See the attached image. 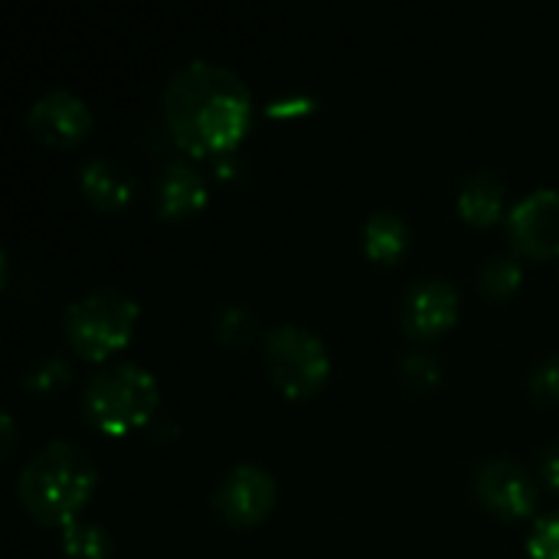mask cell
I'll return each mask as SVG.
<instances>
[{
    "label": "cell",
    "instance_id": "6da1fadb",
    "mask_svg": "<svg viewBox=\"0 0 559 559\" xmlns=\"http://www.w3.org/2000/svg\"><path fill=\"white\" fill-rule=\"evenodd\" d=\"M170 138L197 157H216L239 144L252 118V92L242 75L213 59H190L170 72L160 92Z\"/></svg>",
    "mask_w": 559,
    "mask_h": 559
},
{
    "label": "cell",
    "instance_id": "7a4b0ae2",
    "mask_svg": "<svg viewBox=\"0 0 559 559\" xmlns=\"http://www.w3.org/2000/svg\"><path fill=\"white\" fill-rule=\"evenodd\" d=\"M98 468L92 455L66 439L39 445L16 475L20 508L43 527H66L82 518V508L95 495Z\"/></svg>",
    "mask_w": 559,
    "mask_h": 559
},
{
    "label": "cell",
    "instance_id": "3957f363",
    "mask_svg": "<svg viewBox=\"0 0 559 559\" xmlns=\"http://www.w3.org/2000/svg\"><path fill=\"white\" fill-rule=\"evenodd\" d=\"M160 390L151 370L131 360L98 367L82 390V413L88 426L105 436H128L154 419Z\"/></svg>",
    "mask_w": 559,
    "mask_h": 559
},
{
    "label": "cell",
    "instance_id": "277c9868",
    "mask_svg": "<svg viewBox=\"0 0 559 559\" xmlns=\"http://www.w3.org/2000/svg\"><path fill=\"white\" fill-rule=\"evenodd\" d=\"M138 314H141L138 301L121 288L111 285L92 288L66 305L62 334L82 360L102 364L131 341L138 328Z\"/></svg>",
    "mask_w": 559,
    "mask_h": 559
},
{
    "label": "cell",
    "instance_id": "5b68a950",
    "mask_svg": "<svg viewBox=\"0 0 559 559\" xmlns=\"http://www.w3.org/2000/svg\"><path fill=\"white\" fill-rule=\"evenodd\" d=\"M262 364L269 380L288 400H311L331 377L324 341L301 324H275L262 337Z\"/></svg>",
    "mask_w": 559,
    "mask_h": 559
},
{
    "label": "cell",
    "instance_id": "8992f818",
    "mask_svg": "<svg viewBox=\"0 0 559 559\" xmlns=\"http://www.w3.org/2000/svg\"><path fill=\"white\" fill-rule=\"evenodd\" d=\"M278 501V481L272 478L269 468L255 462H236L229 465L213 491H210V508L216 518L229 527H255L262 524Z\"/></svg>",
    "mask_w": 559,
    "mask_h": 559
},
{
    "label": "cell",
    "instance_id": "52a82bcc",
    "mask_svg": "<svg viewBox=\"0 0 559 559\" xmlns=\"http://www.w3.org/2000/svg\"><path fill=\"white\" fill-rule=\"evenodd\" d=\"M472 485H475V498L501 521H524L537 511L540 501L537 478L508 455L481 462Z\"/></svg>",
    "mask_w": 559,
    "mask_h": 559
},
{
    "label": "cell",
    "instance_id": "ba28073f",
    "mask_svg": "<svg viewBox=\"0 0 559 559\" xmlns=\"http://www.w3.org/2000/svg\"><path fill=\"white\" fill-rule=\"evenodd\" d=\"M462 311V295L449 278L439 275H426L406 285V292L400 295L396 305V318L400 328L413 337V341H436L439 334H445Z\"/></svg>",
    "mask_w": 559,
    "mask_h": 559
},
{
    "label": "cell",
    "instance_id": "9c48e42d",
    "mask_svg": "<svg viewBox=\"0 0 559 559\" xmlns=\"http://www.w3.org/2000/svg\"><path fill=\"white\" fill-rule=\"evenodd\" d=\"M511 246L527 259H559V190L537 187L508 213Z\"/></svg>",
    "mask_w": 559,
    "mask_h": 559
},
{
    "label": "cell",
    "instance_id": "30bf717a",
    "mask_svg": "<svg viewBox=\"0 0 559 559\" xmlns=\"http://www.w3.org/2000/svg\"><path fill=\"white\" fill-rule=\"evenodd\" d=\"M92 124H95V115L88 102L69 88L43 92L26 111L29 134L49 147H75L79 141H85Z\"/></svg>",
    "mask_w": 559,
    "mask_h": 559
},
{
    "label": "cell",
    "instance_id": "8fae6325",
    "mask_svg": "<svg viewBox=\"0 0 559 559\" xmlns=\"http://www.w3.org/2000/svg\"><path fill=\"white\" fill-rule=\"evenodd\" d=\"M210 203V183L197 164L174 157L154 183V206L164 219H190Z\"/></svg>",
    "mask_w": 559,
    "mask_h": 559
},
{
    "label": "cell",
    "instance_id": "7c38bea8",
    "mask_svg": "<svg viewBox=\"0 0 559 559\" xmlns=\"http://www.w3.org/2000/svg\"><path fill=\"white\" fill-rule=\"evenodd\" d=\"M75 180L82 197L105 213L128 206V200L134 197V174L115 157H102V154L85 157L75 170Z\"/></svg>",
    "mask_w": 559,
    "mask_h": 559
},
{
    "label": "cell",
    "instance_id": "4fadbf2b",
    "mask_svg": "<svg viewBox=\"0 0 559 559\" xmlns=\"http://www.w3.org/2000/svg\"><path fill=\"white\" fill-rule=\"evenodd\" d=\"M504 180L495 170H472L459 187V213L472 226H491L504 213Z\"/></svg>",
    "mask_w": 559,
    "mask_h": 559
},
{
    "label": "cell",
    "instance_id": "5bb4252c",
    "mask_svg": "<svg viewBox=\"0 0 559 559\" xmlns=\"http://www.w3.org/2000/svg\"><path fill=\"white\" fill-rule=\"evenodd\" d=\"M413 242V229L406 216L396 210H373L364 223V252L377 265H396Z\"/></svg>",
    "mask_w": 559,
    "mask_h": 559
},
{
    "label": "cell",
    "instance_id": "9a60e30c",
    "mask_svg": "<svg viewBox=\"0 0 559 559\" xmlns=\"http://www.w3.org/2000/svg\"><path fill=\"white\" fill-rule=\"evenodd\" d=\"M62 550L69 559H108L111 557V534L85 518H75L62 527Z\"/></svg>",
    "mask_w": 559,
    "mask_h": 559
},
{
    "label": "cell",
    "instance_id": "2e32d148",
    "mask_svg": "<svg viewBox=\"0 0 559 559\" xmlns=\"http://www.w3.org/2000/svg\"><path fill=\"white\" fill-rule=\"evenodd\" d=\"M524 282V265L518 255H491L478 269V285L488 298H511Z\"/></svg>",
    "mask_w": 559,
    "mask_h": 559
},
{
    "label": "cell",
    "instance_id": "e0dca14e",
    "mask_svg": "<svg viewBox=\"0 0 559 559\" xmlns=\"http://www.w3.org/2000/svg\"><path fill=\"white\" fill-rule=\"evenodd\" d=\"M400 377L403 383L413 390V393H429L439 386L442 380V364L436 354L423 350V347H413L403 360H400Z\"/></svg>",
    "mask_w": 559,
    "mask_h": 559
},
{
    "label": "cell",
    "instance_id": "ac0fdd59",
    "mask_svg": "<svg viewBox=\"0 0 559 559\" xmlns=\"http://www.w3.org/2000/svg\"><path fill=\"white\" fill-rule=\"evenodd\" d=\"M69 377H72L69 360H62L59 354H49L23 373V386L36 396H49V393H59L69 383Z\"/></svg>",
    "mask_w": 559,
    "mask_h": 559
},
{
    "label": "cell",
    "instance_id": "d6986e66",
    "mask_svg": "<svg viewBox=\"0 0 559 559\" xmlns=\"http://www.w3.org/2000/svg\"><path fill=\"white\" fill-rule=\"evenodd\" d=\"M216 337L223 344H249L255 337V318L246 305H223L216 311Z\"/></svg>",
    "mask_w": 559,
    "mask_h": 559
},
{
    "label": "cell",
    "instance_id": "ffe728a7",
    "mask_svg": "<svg viewBox=\"0 0 559 559\" xmlns=\"http://www.w3.org/2000/svg\"><path fill=\"white\" fill-rule=\"evenodd\" d=\"M531 396L540 403V406H557L559 403V354L544 357L534 370H531Z\"/></svg>",
    "mask_w": 559,
    "mask_h": 559
},
{
    "label": "cell",
    "instance_id": "44dd1931",
    "mask_svg": "<svg viewBox=\"0 0 559 559\" xmlns=\"http://www.w3.org/2000/svg\"><path fill=\"white\" fill-rule=\"evenodd\" d=\"M527 554L531 559H559V508L537 518L527 537Z\"/></svg>",
    "mask_w": 559,
    "mask_h": 559
},
{
    "label": "cell",
    "instance_id": "7402d4cb",
    "mask_svg": "<svg viewBox=\"0 0 559 559\" xmlns=\"http://www.w3.org/2000/svg\"><path fill=\"white\" fill-rule=\"evenodd\" d=\"M537 468H540V478H544V485L554 491L559 498V436L557 439H550L544 449H540V455H537Z\"/></svg>",
    "mask_w": 559,
    "mask_h": 559
},
{
    "label": "cell",
    "instance_id": "603a6c76",
    "mask_svg": "<svg viewBox=\"0 0 559 559\" xmlns=\"http://www.w3.org/2000/svg\"><path fill=\"white\" fill-rule=\"evenodd\" d=\"M0 426H3V455H10V452H13V442H16L13 416H10V413H3V416H0Z\"/></svg>",
    "mask_w": 559,
    "mask_h": 559
}]
</instances>
